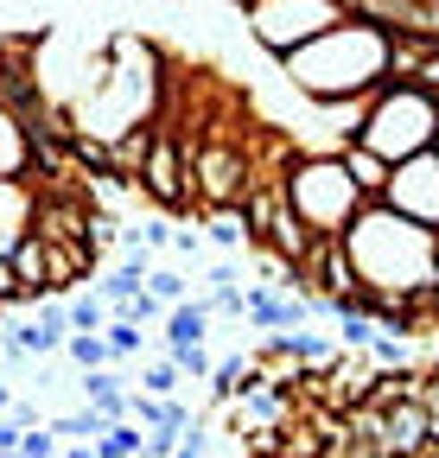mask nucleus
Masks as SVG:
<instances>
[{
	"label": "nucleus",
	"mask_w": 439,
	"mask_h": 458,
	"mask_svg": "<svg viewBox=\"0 0 439 458\" xmlns=\"http://www.w3.org/2000/svg\"><path fill=\"white\" fill-rule=\"evenodd\" d=\"M166 357L179 363V376H185V382H210V369H216L204 344H179V351H166Z\"/></svg>",
	"instance_id": "4be33fe9"
},
{
	"label": "nucleus",
	"mask_w": 439,
	"mask_h": 458,
	"mask_svg": "<svg viewBox=\"0 0 439 458\" xmlns=\"http://www.w3.org/2000/svg\"><path fill=\"white\" fill-rule=\"evenodd\" d=\"M147 293H153L159 306H179V300H191V280L173 274V267H153V274H147Z\"/></svg>",
	"instance_id": "aec40b11"
},
{
	"label": "nucleus",
	"mask_w": 439,
	"mask_h": 458,
	"mask_svg": "<svg viewBox=\"0 0 439 458\" xmlns=\"http://www.w3.org/2000/svg\"><path fill=\"white\" fill-rule=\"evenodd\" d=\"M191 223H204V236H210L216 249H224V255H236V249H255L242 204H198V210H191Z\"/></svg>",
	"instance_id": "9d476101"
},
{
	"label": "nucleus",
	"mask_w": 439,
	"mask_h": 458,
	"mask_svg": "<svg viewBox=\"0 0 439 458\" xmlns=\"http://www.w3.org/2000/svg\"><path fill=\"white\" fill-rule=\"evenodd\" d=\"M433 147H439V140H433Z\"/></svg>",
	"instance_id": "7c9ffc66"
},
{
	"label": "nucleus",
	"mask_w": 439,
	"mask_h": 458,
	"mask_svg": "<svg viewBox=\"0 0 439 458\" xmlns=\"http://www.w3.org/2000/svg\"><path fill=\"white\" fill-rule=\"evenodd\" d=\"M204 337H210V306L204 300L166 306V351H179V344H204Z\"/></svg>",
	"instance_id": "2eb2a0df"
},
{
	"label": "nucleus",
	"mask_w": 439,
	"mask_h": 458,
	"mask_svg": "<svg viewBox=\"0 0 439 458\" xmlns=\"http://www.w3.org/2000/svg\"><path fill=\"white\" fill-rule=\"evenodd\" d=\"M64 357H71L77 369H115V351H108L102 331H71V337H64Z\"/></svg>",
	"instance_id": "f3484780"
},
{
	"label": "nucleus",
	"mask_w": 439,
	"mask_h": 458,
	"mask_svg": "<svg viewBox=\"0 0 439 458\" xmlns=\"http://www.w3.org/2000/svg\"><path fill=\"white\" fill-rule=\"evenodd\" d=\"M102 337H108V351H115V369H128V363L140 357V325H134V318H108Z\"/></svg>",
	"instance_id": "6ab92c4d"
},
{
	"label": "nucleus",
	"mask_w": 439,
	"mask_h": 458,
	"mask_svg": "<svg viewBox=\"0 0 439 458\" xmlns=\"http://www.w3.org/2000/svg\"><path fill=\"white\" fill-rule=\"evenodd\" d=\"M350 7H357V13H363V0H350Z\"/></svg>",
	"instance_id": "c756f323"
},
{
	"label": "nucleus",
	"mask_w": 439,
	"mask_h": 458,
	"mask_svg": "<svg viewBox=\"0 0 439 458\" xmlns=\"http://www.w3.org/2000/svg\"><path fill=\"white\" fill-rule=\"evenodd\" d=\"M382 204L414 216V223H426V229H439V147L395 159L389 185H382Z\"/></svg>",
	"instance_id": "0eeeda50"
},
{
	"label": "nucleus",
	"mask_w": 439,
	"mask_h": 458,
	"mask_svg": "<svg viewBox=\"0 0 439 458\" xmlns=\"http://www.w3.org/2000/svg\"><path fill=\"white\" fill-rule=\"evenodd\" d=\"M134 236H140L147 249H173V216H166V210H159V216H147V223L134 229Z\"/></svg>",
	"instance_id": "b1692460"
},
{
	"label": "nucleus",
	"mask_w": 439,
	"mask_h": 458,
	"mask_svg": "<svg viewBox=\"0 0 439 458\" xmlns=\"http://www.w3.org/2000/svg\"><path fill=\"white\" fill-rule=\"evenodd\" d=\"M96 261H102V255H96L89 242H45V293H51V300L71 293L77 280H89Z\"/></svg>",
	"instance_id": "1a4fd4ad"
},
{
	"label": "nucleus",
	"mask_w": 439,
	"mask_h": 458,
	"mask_svg": "<svg viewBox=\"0 0 439 458\" xmlns=\"http://www.w3.org/2000/svg\"><path fill=\"white\" fill-rule=\"evenodd\" d=\"M13 458H58V433H51L45 420L20 427V452H13Z\"/></svg>",
	"instance_id": "5701e85b"
},
{
	"label": "nucleus",
	"mask_w": 439,
	"mask_h": 458,
	"mask_svg": "<svg viewBox=\"0 0 439 458\" xmlns=\"http://www.w3.org/2000/svg\"><path fill=\"white\" fill-rule=\"evenodd\" d=\"M140 198H153V210H166V216H191L198 198H191V179H185V153H179V134L159 122L147 159H140V179H134Z\"/></svg>",
	"instance_id": "423d86ee"
},
{
	"label": "nucleus",
	"mask_w": 439,
	"mask_h": 458,
	"mask_svg": "<svg viewBox=\"0 0 439 458\" xmlns=\"http://www.w3.org/2000/svg\"><path fill=\"white\" fill-rule=\"evenodd\" d=\"M338 159H344V172H350V185L363 191V198H382V185H389V159H382V153H369L363 140H344L338 147Z\"/></svg>",
	"instance_id": "4468645a"
},
{
	"label": "nucleus",
	"mask_w": 439,
	"mask_h": 458,
	"mask_svg": "<svg viewBox=\"0 0 439 458\" xmlns=\"http://www.w3.org/2000/svg\"><path fill=\"white\" fill-rule=\"evenodd\" d=\"M32 172V134H26V114L0 108V179H26Z\"/></svg>",
	"instance_id": "ddd939ff"
},
{
	"label": "nucleus",
	"mask_w": 439,
	"mask_h": 458,
	"mask_svg": "<svg viewBox=\"0 0 439 458\" xmlns=\"http://www.w3.org/2000/svg\"><path fill=\"white\" fill-rule=\"evenodd\" d=\"M433 45H439V38H426V32H408V26H389V83H414Z\"/></svg>",
	"instance_id": "f8f14e48"
},
{
	"label": "nucleus",
	"mask_w": 439,
	"mask_h": 458,
	"mask_svg": "<svg viewBox=\"0 0 439 458\" xmlns=\"http://www.w3.org/2000/svg\"><path fill=\"white\" fill-rule=\"evenodd\" d=\"M357 140L382 159H408V153H426L439 140V96L420 89V83H382L369 96V114H363V128Z\"/></svg>",
	"instance_id": "7ed1b4c3"
},
{
	"label": "nucleus",
	"mask_w": 439,
	"mask_h": 458,
	"mask_svg": "<svg viewBox=\"0 0 439 458\" xmlns=\"http://www.w3.org/2000/svg\"><path fill=\"white\" fill-rule=\"evenodd\" d=\"M249 38L267 51V57H287L293 45L332 32L344 13H357L350 0H249Z\"/></svg>",
	"instance_id": "39448f33"
},
{
	"label": "nucleus",
	"mask_w": 439,
	"mask_h": 458,
	"mask_svg": "<svg viewBox=\"0 0 439 458\" xmlns=\"http://www.w3.org/2000/svg\"><path fill=\"white\" fill-rule=\"evenodd\" d=\"M7 408H13V388H7V382H0V414H7Z\"/></svg>",
	"instance_id": "cd10ccee"
},
{
	"label": "nucleus",
	"mask_w": 439,
	"mask_h": 458,
	"mask_svg": "<svg viewBox=\"0 0 439 458\" xmlns=\"http://www.w3.org/2000/svg\"><path fill=\"white\" fill-rule=\"evenodd\" d=\"M344 255L357 267V286L408 300L433 280V229L389 210L382 198H363V210L344 223Z\"/></svg>",
	"instance_id": "f03ea898"
},
{
	"label": "nucleus",
	"mask_w": 439,
	"mask_h": 458,
	"mask_svg": "<svg viewBox=\"0 0 439 458\" xmlns=\"http://www.w3.org/2000/svg\"><path fill=\"white\" fill-rule=\"evenodd\" d=\"M420 445H426V408H420V401H389V408H382V433H376V452L414 458Z\"/></svg>",
	"instance_id": "6e6552de"
},
{
	"label": "nucleus",
	"mask_w": 439,
	"mask_h": 458,
	"mask_svg": "<svg viewBox=\"0 0 439 458\" xmlns=\"http://www.w3.org/2000/svg\"><path fill=\"white\" fill-rule=\"evenodd\" d=\"M281 185H287V204L300 210V223L312 236H344V223L363 210V191L350 185L338 153H300Z\"/></svg>",
	"instance_id": "20e7f679"
},
{
	"label": "nucleus",
	"mask_w": 439,
	"mask_h": 458,
	"mask_svg": "<svg viewBox=\"0 0 439 458\" xmlns=\"http://www.w3.org/2000/svg\"><path fill=\"white\" fill-rule=\"evenodd\" d=\"M64 312H71V331H102V325H108V300H102V293H83V300H71Z\"/></svg>",
	"instance_id": "412c9836"
},
{
	"label": "nucleus",
	"mask_w": 439,
	"mask_h": 458,
	"mask_svg": "<svg viewBox=\"0 0 439 458\" xmlns=\"http://www.w3.org/2000/svg\"><path fill=\"white\" fill-rule=\"evenodd\" d=\"M32 229V185L26 179H0V255H13V242Z\"/></svg>",
	"instance_id": "9b49d317"
},
{
	"label": "nucleus",
	"mask_w": 439,
	"mask_h": 458,
	"mask_svg": "<svg viewBox=\"0 0 439 458\" xmlns=\"http://www.w3.org/2000/svg\"><path fill=\"white\" fill-rule=\"evenodd\" d=\"M134 388H147V394H179L185 376H179V363H173L166 351H159L153 363H140V382H134Z\"/></svg>",
	"instance_id": "a211bd4d"
},
{
	"label": "nucleus",
	"mask_w": 439,
	"mask_h": 458,
	"mask_svg": "<svg viewBox=\"0 0 439 458\" xmlns=\"http://www.w3.org/2000/svg\"><path fill=\"white\" fill-rule=\"evenodd\" d=\"M173 249H179V255H198L204 236H198V229H173Z\"/></svg>",
	"instance_id": "a878e982"
},
{
	"label": "nucleus",
	"mask_w": 439,
	"mask_h": 458,
	"mask_svg": "<svg viewBox=\"0 0 439 458\" xmlns=\"http://www.w3.org/2000/svg\"><path fill=\"white\" fill-rule=\"evenodd\" d=\"M281 71L312 102H344L389 83V26L369 13H344L332 32H318L281 57Z\"/></svg>",
	"instance_id": "f257e3e1"
},
{
	"label": "nucleus",
	"mask_w": 439,
	"mask_h": 458,
	"mask_svg": "<svg viewBox=\"0 0 439 458\" xmlns=\"http://www.w3.org/2000/svg\"><path fill=\"white\" fill-rule=\"evenodd\" d=\"M433 280H439V229H433Z\"/></svg>",
	"instance_id": "c85d7f7f"
},
{
	"label": "nucleus",
	"mask_w": 439,
	"mask_h": 458,
	"mask_svg": "<svg viewBox=\"0 0 439 458\" xmlns=\"http://www.w3.org/2000/svg\"><path fill=\"white\" fill-rule=\"evenodd\" d=\"M7 261H13V274L26 280V293H38V300H45V242L32 236V229L13 242V255H7Z\"/></svg>",
	"instance_id": "dca6fc26"
},
{
	"label": "nucleus",
	"mask_w": 439,
	"mask_h": 458,
	"mask_svg": "<svg viewBox=\"0 0 439 458\" xmlns=\"http://www.w3.org/2000/svg\"><path fill=\"white\" fill-rule=\"evenodd\" d=\"M58 458H96V445H83V439H71V445H64Z\"/></svg>",
	"instance_id": "bb28decb"
},
{
	"label": "nucleus",
	"mask_w": 439,
	"mask_h": 458,
	"mask_svg": "<svg viewBox=\"0 0 439 458\" xmlns=\"http://www.w3.org/2000/svg\"><path fill=\"white\" fill-rule=\"evenodd\" d=\"M13 452H20V420L0 414V458H13Z\"/></svg>",
	"instance_id": "393cba45"
}]
</instances>
